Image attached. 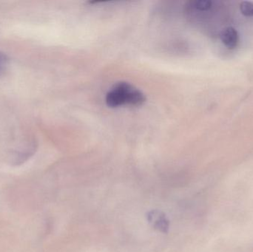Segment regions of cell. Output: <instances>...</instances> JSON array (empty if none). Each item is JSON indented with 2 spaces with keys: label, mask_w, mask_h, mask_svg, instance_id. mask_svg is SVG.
Wrapping results in <instances>:
<instances>
[{
  "label": "cell",
  "mask_w": 253,
  "mask_h": 252,
  "mask_svg": "<svg viewBox=\"0 0 253 252\" xmlns=\"http://www.w3.org/2000/svg\"><path fill=\"white\" fill-rule=\"evenodd\" d=\"M146 97L144 93L126 81L116 83L105 97L106 105L111 108L120 107H139L144 105Z\"/></svg>",
  "instance_id": "1"
},
{
  "label": "cell",
  "mask_w": 253,
  "mask_h": 252,
  "mask_svg": "<svg viewBox=\"0 0 253 252\" xmlns=\"http://www.w3.org/2000/svg\"><path fill=\"white\" fill-rule=\"evenodd\" d=\"M147 220L154 229L167 233L169 230V220L162 212L159 210H153L147 214Z\"/></svg>",
  "instance_id": "2"
},
{
  "label": "cell",
  "mask_w": 253,
  "mask_h": 252,
  "mask_svg": "<svg viewBox=\"0 0 253 252\" xmlns=\"http://www.w3.org/2000/svg\"><path fill=\"white\" fill-rule=\"evenodd\" d=\"M223 44L229 49H235L239 43V35L238 31L233 27H227L223 30L221 34Z\"/></svg>",
  "instance_id": "3"
},
{
  "label": "cell",
  "mask_w": 253,
  "mask_h": 252,
  "mask_svg": "<svg viewBox=\"0 0 253 252\" xmlns=\"http://www.w3.org/2000/svg\"><path fill=\"white\" fill-rule=\"evenodd\" d=\"M212 2L210 0H197L190 4V8L197 11H208L212 7Z\"/></svg>",
  "instance_id": "4"
},
{
  "label": "cell",
  "mask_w": 253,
  "mask_h": 252,
  "mask_svg": "<svg viewBox=\"0 0 253 252\" xmlns=\"http://www.w3.org/2000/svg\"><path fill=\"white\" fill-rule=\"evenodd\" d=\"M241 12L245 16L253 17V3L251 1H242L240 4Z\"/></svg>",
  "instance_id": "5"
},
{
  "label": "cell",
  "mask_w": 253,
  "mask_h": 252,
  "mask_svg": "<svg viewBox=\"0 0 253 252\" xmlns=\"http://www.w3.org/2000/svg\"><path fill=\"white\" fill-rule=\"evenodd\" d=\"M7 59L6 56L3 53H0V72L4 69L5 65H7Z\"/></svg>",
  "instance_id": "6"
}]
</instances>
